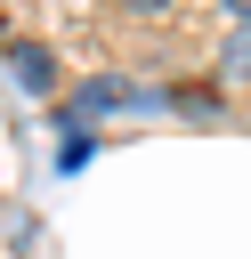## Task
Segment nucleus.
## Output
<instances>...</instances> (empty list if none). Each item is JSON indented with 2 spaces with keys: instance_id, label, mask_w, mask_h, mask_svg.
I'll use <instances>...</instances> for the list:
<instances>
[{
  "instance_id": "1",
  "label": "nucleus",
  "mask_w": 251,
  "mask_h": 259,
  "mask_svg": "<svg viewBox=\"0 0 251 259\" xmlns=\"http://www.w3.org/2000/svg\"><path fill=\"white\" fill-rule=\"evenodd\" d=\"M121 105H138V113H146V105H162V97H154V89H138V81H81V89H73V105H65V121H81V113H121Z\"/></svg>"
},
{
  "instance_id": "2",
  "label": "nucleus",
  "mask_w": 251,
  "mask_h": 259,
  "mask_svg": "<svg viewBox=\"0 0 251 259\" xmlns=\"http://www.w3.org/2000/svg\"><path fill=\"white\" fill-rule=\"evenodd\" d=\"M219 81H251V16L219 40Z\"/></svg>"
},
{
  "instance_id": "3",
  "label": "nucleus",
  "mask_w": 251,
  "mask_h": 259,
  "mask_svg": "<svg viewBox=\"0 0 251 259\" xmlns=\"http://www.w3.org/2000/svg\"><path fill=\"white\" fill-rule=\"evenodd\" d=\"M8 65H16V81H24L32 97H40L49 81H57V73H49V49H8Z\"/></svg>"
},
{
  "instance_id": "4",
  "label": "nucleus",
  "mask_w": 251,
  "mask_h": 259,
  "mask_svg": "<svg viewBox=\"0 0 251 259\" xmlns=\"http://www.w3.org/2000/svg\"><path fill=\"white\" fill-rule=\"evenodd\" d=\"M121 16H162V0H121Z\"/></svg>"
},
{
  "instance_id": "5",
  "label": "nucleus",
  "mask_w": 251,
  "mask_h": 259,
  "mask_svg": "<svg viewBox=\"0 0 251 259\" xmlns=\"http://www.w3.org/2000/svg\"><path fill=\"white\" fill-rule=\"evenodd\" d=\"M227 8H235V24H243V16H251V0H227Z\"/></svg>"
}]
</instances>
